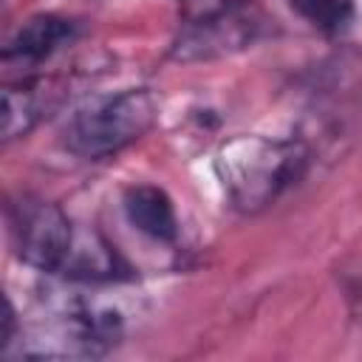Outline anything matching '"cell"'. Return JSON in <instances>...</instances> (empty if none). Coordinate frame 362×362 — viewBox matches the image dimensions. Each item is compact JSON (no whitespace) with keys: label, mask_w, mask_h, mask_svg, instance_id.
Listing matches in <instances>:
<instances>
[{"label":"cell","mask_w":362,"mask_h":362,"mask_svg":"<svg viewBox=\"0 0 362 362\" xmlns=\"http://www.w3.org/2000/svg\"><path fill=\"white\" fill-rule=\"evenodd\" d=\"M51 82L45 79H23L17 85L3 88V139H20L37 127L45 110L54 105Z\"/></svg>","instance_id":"ba28073f"},{"label":"cell","mask_w":362,"mask_h":362,"mask_svg":"<svg viewBox=\"0 0 362 362\" xmlns=\"http://www.w3.org/2000/svg\"><path fill=\"white\" fill-rule=\"evenodd\" d=\"M291 8L322 34H339L354 23V0H288Z\"/></svg>","instance_id":"9c48e42d"},{"label":"cell","mask_w":362,"mask_h":362,"mask_svg":"<svg viewBox=\"0 0 362 362\" xmlns=\"http://www.w3.org/2000/svg\"><path fill=\"white\" fill-rule=\"evenodd\" d=\"M119 337H122V317L116 311L99 308L82 297H59V300H48L45 317L37 320L28 331L20 328V337L14 342H20V356L65 359V356H102L119 342Z\"/></svg>","instance_id":"7a4b0ae2"},{"label":"cell","mask_w":362,"mask_h":362,"mask_svg":"<svg viewBox=\"0 0 362 362\" xmlns=\"http://www.w3.org/2000/svg\"><path fill=\"white\" fill-rule=\"evenodd\" d=\"M158 116V102L147 88H124L110 96H99L65 127V144L82 158H107L133 141H139Z\"/></svg>","instance_id":"3957f363"},{"label":"cell","mask_w":362,"mask_h":362,"mask_svg":"<svg viewBox=\"0 0 362 362\" xmlns=\"http://www.w3.org/2000/svg\"><path fill=\"white\" fill-rule=\"evenodd\" d=\"M8 232L14 255L25 266L45 274H62L76 226L59 209V204L37 195H20L8 204Z\"/></svg>","instance_id":"277c9868"},{"label":"cell","mask_w":362,"mask_h":362,"mask_svg":"<svg viewBox=\"0 0 362 362\" xmlns=\"http://www.w3.org/2000/svg\"><path fill=\"white\" fill-rule=\"evenodd\" d=\"M249 0H178L184 20H204V17H215V14H226V11H240L246 8Z\"/></svg>","instance_id":"30bf717a"},{"label":"cell","mask_w":362,"mask_h":362,"mask_svg":"<svg viewBox=\"0 0 362 362\" xmlns=\"http://www.w3.org/2000/svg\"><path fill=\"white\" fill-rule=\"evenodd\" d=\"M122 206H124L130 226H136L141 235L158 243H173L178 238V215H175L173 198L161 187L133 184L127 187Z\"/></svg>","instance_id":"52a82bcc"},{"label":"cell","mask_w":362,"mask_h":362,"mask_svg":"<svg viewBox=\"0 0 362 362\" xmlns=\"http://www.w3.org/2000/svg\"><path fill=\"white\" fill-rule=\"evenodd\" d=\"M76 34H79V25L74 20L59 14H37L14 31V37L6 42L3 57L6 62L17 59L23 65H37L51 54H57L59 48H65L68 42H74Z\"/></svg>","instance_id":"8992f818"},{"label":"cell","mask_w":362,"mask_h":362,"mask_svg":"<svg viewBox=\"0 0 362 362\" xmlns=\"http://www.w3.org/2000/svg\"><path fill=\"white\" fill-rule=\"evenodd\" d=\"M308 167V147L297 139L235 136L221 144L215 173L235 209L260 212L274 204Z\"/></svg>","instance_id":"6da1fadb"},{"label":"cell","mask_w":362,"mask_h":362,"mask_svg":"<svg viewBox=\"0 0 362 362\" xmlns=\"http://www.w3.org/2000/svg\"><path fill=\"white\" fill-rule=\"evenodd\" d=\"M257 23L240 11H226L204 20H189L178 40L173 42V57L192 62V59H215L232 51L246 48L255 40Z\"/></svg>","instance_id":"5b68a950"}]
</instances>
